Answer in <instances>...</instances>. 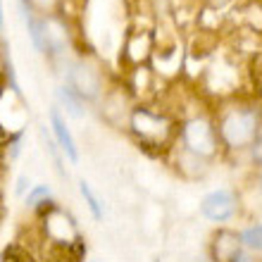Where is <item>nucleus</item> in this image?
<instances>
[{
    "label": "nucleus",
    "mask_w": 262,
    "mask_h": 262,
    "mask_svg": "<svg viewBox=\"0 0 262 262\" xmlns=\"http://www.w3.org/2000/svg\"><path fill=\"white\" fill-rule=\"evenodd\" d=\"M222 138L231 148H241L257 141V119L253 112H231L222 122Z\"/></svg>",
    "instance_id": "1"
},
{
    "label": "nucleus",
    "mask_w": 262,
    "mask_h": 262,
    "mask_svg": "<svg viewBox=\"0 0 262 262\" xmlns=\"http://www.w3.org/2000/svg\"><path fill=\"white\" fill-rule=\"evenodd\" d=\"M131 129H134V134L141 141H145V143H150V145H162L167 141V136H169V122L148 110L134 112Z\"/></svg>",
    "instance_id": "2"
},
{
    "label": "nucleus",
    "mask_w": 262,
    "mask_h": 262,
    "mask_svg": "<svg viewBox=\"0 0 262 262\" xmlns=\"http://www.w3.org/2000/svg\"><path fill=\"white\" fill-rule=\"evenodd\" d=\"M46 234L50 241H55L57 246H64V248H72L79 243V234H76V227L72 224V220L62 210H55V207L46 214Z\"/></svg>",
    "instance_id": "3"
},
{
    "label": "nucleus",
    "mask_w": 262,
    "mask_h": 262,
    "mask_svg": "<svg viewBox=\"0 0 262 262\" xmlns=\"http://www.w3.org/2000/svg\"><path fill=\"white\" fill-rule=\"evenodd\" d=\"M241 243L243 238L236 231L220 229L212 236V246H210L212 262H241Z\"/></svg>",
    "instance_id": "4"
},
{
    "label": "nucleus",
    "mask_w": 262,
    "mask_h": 262,
    "mask_svg": "<svg viewBox=\"0 0 262 262\" xmlns=\"http://www.w3.org/2000/svg\"><path fill=\"white\" fill-rule=\"evenodd\" d=\"M184 141H186L188 150L195 152V155H210V152H214V131L203 119H193L184 129Z\"/></svg>",
    "instance_id": "5"
},
{
    "label": "nucleus",
    "mask_w": 262,
    "mask_h": 262,
    "mask_svg": "<svg viewBox=\"0 0 262 262\" xmlns=\"http://www.w3.org/2000/svg\"><path fill=\"white\" fill-rule=\"evenodd\" d=\"M200 210L210 222H227L236 212V198L229 191H212L203 198Z\"/></svg>",
    "instance_id": "6"
},
{
    "label": "nucleus",
    "mask_w": 262,
    "mask_h": 262,
    "mask_svg": "<svg viewBox=\"0 0 262 262\" xmlns=\"http://www.w3.org/2000/svg\"><path fill=\"white\" fill-rule=\"evenodd\" d=\"M50 122H53V131H55V138H57V143H60V148L67 152V158L72 160V162H76V160H79L76 143H74V138H72V134H69L67 124H64V119L60 117V112H57L55 107L50 110Z\"/></svg>",
    "instance_id": "7"
},
{
    "label": "nucleus",
    "mask_w": 262,
    "mask_h": 262,
    "mask_svg": "<svg viewBox=\"0 0 262 262\" xmlns=\"http://www.w3.org/2000/svg\"><path fill=\"white\" fill-rule=\"evenodd\" d=\"M72 83L76 86L79 93H86V96H96V91H98V79L91 74V69H86V67H76L74 69Z\"/></svg>",
    "instance_id": "8"
},
{
    "label": "nucleus",
    "mask_w": 262,
    "mask_h": 262,
    "mask_svg": "<svg viewBox=\"0 0 262 262\" xmlns=\"http://www.w3.org/2000/svg\"><path fill=\"white\" fill-rule=\"evenodd\" d=\"M79 191H81L83 200H86V205H89L91 214H93V220H103V207H100V203H98L96 193L91 191V186L86 184V181H81V184H79Z\"/></svg>",
    "instance_id": "9"
},
{
    "label": "nucleus",
    "mask_w": 262,
    "mask_h": 262,
    "mask_svg": "<svg viewBox=\"0 0 262 262\" xmlns=\"http://www.w3.org/2000/svg\"><path fill=\"white\" fill-rule=\"evenodd\" d=\"M241 238H243V243H246L248 248L262 250V224H255V227L246 229V231L241 234Z\"/></svg>",
    "instance_id": "10"
},
{
    "label": "nucleus",
    "mask_w": 262,
    "mask_h": 262,
    "mask_svg": "<svg viewBox=\"0 0 262 262\" xmlns=\"http://www.w3.org/2000/svg\"><path fill=\"white\" fill-rule=\"evenodd\" d=\"M57 98L64 103V107L69 110V115H74V117H81V115H83L81 103H79V100L69 93V89H57Z\"/></svg>",
    "instance_id": "11"
},
{
    "label": "nucleus",
    "mask_w": 262,
    "mask_h": 262,
    "mask_svg": "<svg viewBox=\"0 0 262 262\" xmlns=\"http://www.w3.org/2000/svg\"><path fill=\"white\" fill-rule=\"evenodd\" d=\"M3 257H5V262H31L27 253H24L21 248H17V246H10V248L5 250V255H3Z\"/></svg>",
    "instance_id": "12"
},
{
    "label": "nucleus",
    "mask_w": 262,
    "mask_h": 262,
    "mask_svg": "<svg viewBox=\"0 0 262 262\" xmlns=\"http://www.w3.org/2000/svg\"><path fill=\"white\" fill-rule=\"evenodd\" d=\"M50 195V191H48V186H36L31 193H29V198H27V205H31V207H36L38 203H41V198H48Z\"/></svg>",
    "instance_id": "13"
},
{
    "label": "nucleus",
    "mask_w": 262,
    "mask_h": 262,
    "mask_svg": "<svg viewBox=\"0 0 262 262\" xmlns=\"http://www.w3.org/2000/svg\"><path fill=\"white\" fill-rule=\"evenodd\" d=\"M255 155H257V160H262V136L255 141Z\"/></svg>",
    "instance_id": "14"
},
{
    "label": "nucleus",
    "mask_w": 262,
    "mask_h": 262,
    "mask_svg": "<svg viewBox=\"0 0 262 262\" xmlns=\"http://www.w3.org/2000/svg\"><path fill=\"white\" fill-rule=\"evenodd\" d=\"M24 184H29V181L21 177V179H19V186H17V193H21V191H24Z\"/></svg>",
    "instance_id": "15"
}]
</instances>
